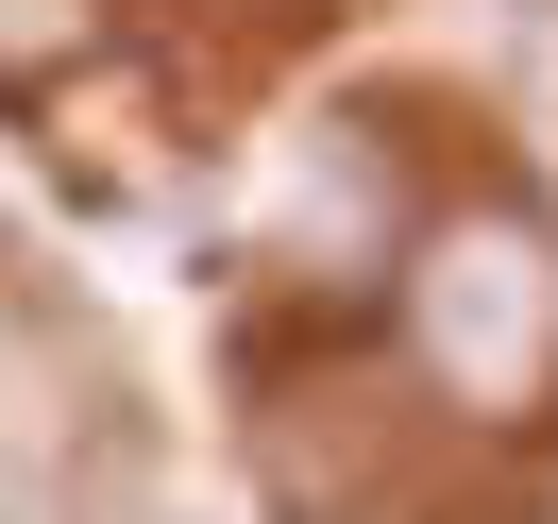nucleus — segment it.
<instances>
[{"label":"nucleus","instance_id":"nucleus-2","mask_svg":"<svg viewBox=\"0 0 558 524\" xmlns=\"http://www.w3.org/2000/svg\"><path fill=\"white\" fill-rule=\"evenodd\" d=\"M102 0H0V102H51L69 69H102Z\"/></svg>","mask_w":558,"mask_h":524},{"label":"nucleus","instance_id":"nucleus-1","mask_svg":"<svg viewBox=\"0 0 558 524\" xmlns=\"http://www.w3.org/2000/svg\"><path fill=\"white\" fill-rule=\"evenodd\" d=\"M389 288H407V355L440 389V423H474V440L558 423V237H542V204H440Z\"/></svg>","mask_w":558,"mask_h":524},{"label":"nucleus","instance_id":"nucleus-3","mask_svg":"<svg viewBox=\"0 0 558 524\" xmlns=\"http://www.w3.org/2000/svg\"><path fill=\"white\" fill-rule=\"evenodd\" d=\"M238 17H288V0H238Z\"/></svg>","mask_w":558,"mask_h":524}]
</instances>
